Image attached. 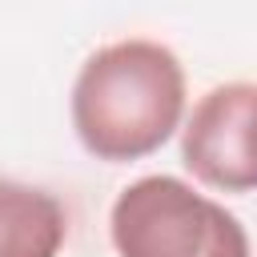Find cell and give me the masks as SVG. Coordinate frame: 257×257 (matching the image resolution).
<instances>
[{
  "instance_id": "cell-3",
  "label": "cell",
  "mask_w": 257,
  "mask_h": 257,
  "mask_svg": "<svg viewBox=\"0 0 257 257\" xmlns=\"http://www.w3.org/2000/svg\"><path fill=\"white\" fill-rule=\"evenodd\" d=\"M181 165L217 193H257V84L209 88L181 124Z\"/></svg>"
},
{
  "instance_id": "cell-4",
  "label": "cell",
  "mask_w": 257,
  "mask_h": 257,
  "mask_svg": "<svg viewBox=\"0 0 257 257\" xmlns=\"http://www.w3.org/2000/svg\"><path fill=\"white\" fill-rule=\"evenodd\" d=\"M64 241V205L48 189L0 177V257H56Z\"/></svg>"
},
{
  "instance_id": "cell-1",
  "label": "cell",
  "mask_w": 257,
  "mask_h": 257,
  "mask_svg": "<svg viewBox=\"0 0 257 257\" xmlns=\"http://www.w3.org/2000/svg\"><path fill=\"white\" fill-rule=\"evenodd\" d=\"M185 68L161 40L128 36L96 48L68 96L76 141L88 157L124 165L153 157L185 120Z\"/></svg>"
},
{
  "instance_id": "cell-2",
  "label": "cell",
  "mask_w": 257,
  "mask_h": 257,
  "mask_svg": "<svg viewBox=\"0 0 257 257\" xmlns=\"http://www.w3.org/2000/svg\"><path fill=\"white\" fill-rule=\"evenodd\" d=\"M108 237L116 257H249L245 225L169 173L141 177L116 193Z\"/></svg>"
}]
</instances>
